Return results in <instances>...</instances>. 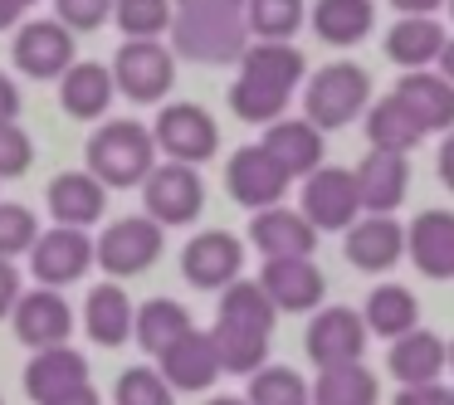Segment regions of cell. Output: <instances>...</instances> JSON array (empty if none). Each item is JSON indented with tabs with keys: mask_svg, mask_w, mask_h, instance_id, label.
<instances>
[{
	"mask_svg": "<svg viewBox=\"0 0 454 405\" xmlns=\"http://www.w3.org/2000/svg\"><path fill=\"white\" fill-rule=\"evenodd\" d=\"M35 147H30V132L20 122H0V176H20L30 171Z\"/></svg>",
	"mask_w": 454,
	"mask_h": 405,
	"instance_id": "b9f144b4",
	"label": "cell"
},
{
	"mask_svg": "<svg viewBox=\"0 0 454 405\" xmlns=\"http://www.w3.org/2000/svg\"><path fill=\"white\" fill-rule=\"evenodd\" d=\"M440 181L454 191V132H444V142H440Z\"/></svg>",
	"mask_w": 454,
	"mask_h": 405,
	"instance_id": "681fc988",
	"label": "cell"
},
{
	"mask_svg": "<svg viewBox=\"0 0 454 405\" xmlns=\"http://www.w3.org/2000/svg\"><path fill=\"white\" fill-rule=\"evenodd\" d=\"M356 196H362V215H395L411 191V157L401 152H366L352 167Z\"/></svg>",
	"mask_w": 454,
	"mask_h": 405,
	"instance_id": "7c38bea8",
	"label": "cell"
},
{
	"mask_svg": "<svg viewBox=\"0 0 454 405\" xmlns=\"http://www.w3.org/2000/svg\"><path fill=\"white\" fill-rule=\"evenodd\" d=\"M245 25L269 44H288L303 25V0H245Z\"/></svg>",
	"mask_w": 454,
	"mask_h": 405,
	"instance_id": "8d00e7d4",
	"label": "cell"
},
{
	"mask_svg": "<svg viewBox=\"0 0 454 405\" xmlns=\"http://www.w3.org/2000/svg\"><path fill=\"white\" fill-rule=\"evenodd\" d=\"M113 20L128 40H157L171 30V0H113Z\"/></svg>",
	"mask_w": 454,
	"mask_h": 405,
	"instance_id": "f35d334b",
	"label": "cell"
},
{
	"mask_svg": "<svg viewBox=\"0 0 454 405\" xmlns=\"http://www.w3.org/2000/svg\"><path fill=\"white\" fill-rule=\"evenodd\" d=\"M64 30H98L113 15V0H54Z\"/></svg>",
	"mask_w": 454,
	"mask_h": 405,
	"instance_id": "7bdbcfd3",
	"label": "cell"
},
{
	"mask_svg": "<svg viewBox=\"0 0 454 405\" xmlns=\"http://www.w3.org/2000/svg\"><path fill=\"white\" fill-rule=\"evenodd\" d=\"M381 386H376V371L356 366H333V371H317L313 381V405H376Z\"/></svg>",
	"mask_w": 454,
	"mask_h": 405,
	"instance_id": "e575fe53",
	"label": "cell"
},
{
	"mask_svg": "<svg viewBox=\"0 0 454 405\" xmlns=\"http://www.w3.org/2000/svg\"><path fill=\"white\" fill-rule=\"evenodd\" d=\"M420 122L411 118V108H405L395 93H386V98H376L372 108H366V142H372V152H401V157H411V147H420Z\"/></svg>",
	"mask_w": 454,
	"mask_h": 405,
	"instance_id": "f546056e",
	"label": "cell"
},
{
	"mask_svg": "<svg viewBox=\"0 0 454 405\" xmlns=\"http://www.w3.org/2000/svg\"><path fill=\"white\" fill-rule=\"evenodd\" d=\"M79 386H89V362L74 347H44L25 366V391H30L35 405H50L59 395L79 391Z\"/></svg>",
	"mask_w": 454,
	"mask_h": 405,
	"instance_id": "cb8c5ba5",
	"label": "cell"
},
{
	"mask_svg": "<svg viewBox=\"0 0 454 405\" xmlns=\"http://www.w3.org/2000/svg\"><path fill=\"white\" fill-rule=\"evenodd\" d=\"M161 376L171 391H206L220 376V356L210 332H186L171 352H161Z\"/></svg>",
	"mask_w": 454,
	"mask_h": 405,
	"instance_id": "484cf974",
	"label": "cell"
},
{
	"mask_svg": "<svg viewBox=\"0 0 454 405\" xmlns=\"http://www.w3.org/2000/svg\"><path fill=\"white\" fill-rule=\"evenodd\" d=\"M161 254V225L147 215H128L118 225L103 230V239L93 245V259L108 269L113 278H132L142 269H152Z\"/></svg>",
	"mask_w": 454,
	"mask_h": 405,
	"instance_id": "9c48e42d",
	"label": "cell"
},
{
	"mask_svg": "<svg viewBox=\"0 0 454 405\" xmlns=\"http://www.w3.org/2000/svg\"><path fill=\"white\" fill-rule=\"evenodd\" d=\"M206 405H249V401H239V395H215V401H206Z\"/></svg>",
	"mask_w": 454,
	"mask_h": 405,
	"instance_id": "db71d44e",
	"label": "cell"
},
{
	"mask_svg": "<svg viewBox=\"0 0 454 405\" xmlns=\"http://www.w3.org/2000/svg\"><path fill=\"white\" fill-rule=\"evenodd\" d=\"M69 332H74V313L54 288L20 293V303H15V337H20V342H30L35 352H44V347H64Z\"/></svg>",
	"mask_w": 454,
	"mask_h": 405,
	"instance_id": "ac0fdd59",
	"label": "cell"
},
{
	"mask_svg": "<svg viewBox=\"0 0 454 405\" xmlns=\"http://www.w3.org/2000/svg\"><path fill=\"white\" fill-rule=\"evenodd\" d=\"M303 69L308 64L294 44H269V40H254L245 50V59H239V79L264 83V89L288 93V98H294V89L303 83Z\"/></svg>",
	"mask_w": 454,
	"mask_h": 405,
	"instance_id": "4316f807",
	"label": "cell"
},
{
	"mask_svg": "<svg viewBox=\"0 0 454 405\" xmlns=\"http://www.w3.org/2000/svg\"><path fill=\"white\" fill-rule=\"evenodd\" d=\"M210 342H215L220 371L254 376V371H264V366H269V337H259V332H239V327L215 323V327H210Z\"/></svg>",
	"mask_w": 454,
	"mask_h": 405,
	"instance_id": "d590c367",
	"label": "cell"
},
{
	"mask_svg": "<svg viewBox=\"0 0 454 405\" xmlns=\"http://www.w3.org/2000/svg\"><path fill=\"white\" fill-rule=\"evenodd\" d=\"M132 298L122 293L118 284H98L89 293V308H83V323H89V337L103 347H122L132 337Z\"/></svg>",
	"mask_w": 454,
	"mask_h": 405,
	"instance_id": "1f68e13d",
	"label": "cell"
},
{
	"mask_svg": "<svg viewBox=\"0 0 454 405\" xmlns=\"http://www.w3.org/2000/svg\"><path fill=\"white\" fill-rule=\"evenodd\" d=\"M35 239H40L35 210H30V206H15V200H0V259L30 254Z\"/></svg>",
	"mask_w": 454,
	"mask_h": 405,
	"instance_id": "ab89813d",
	"label": "cell"
},
{
	"mask_svg": "<svg viewBox=\"0 0 454 405\" xmlns=\"http://www.w3.org/2000/svg\"><path fill=\"white\" fill-rule=\"evenodd\" d=\"M274 317H278V308L269 303V293H264L259 278H235V284L220 293V317H215V323H225V327L269 337V332H274Z\"/></svg>",
	"mask_w": 454,
	"mask_h": 405,
	"instance_id": "4dcf8cb0",
	"label": "cell"
},
{
	"mask_svg": "<svg viewBox=\"0 0 454 405\" xmlns=\"http://www.w3.org/2000/svg\"><path fill=\"white\" fill-rule=\"evenodd\" d=\"M259 284L278 313H317V303L327 298V278L313 259H264Z\"/></svg>",
	"mask_w": 454,
	"mask_h": 405,
	"instance_id": "4fadbf2b",
	"label": "cell"
},
{
	"mask_svg": "<svg viewBox=\"0 0 454 405\" xmlns=\"http://www.w3.org/2000/svg\"><path fill=\"white\" fill-rule=\"evenodd\" d=\"M181 11H230V15H245V0H181Z\"/></svg>",
	"mask_w": 454,
	"mask_h": 405,
	"instance_id": "c3c4849f",
	"label": "cell"
},
{
	"mask_svg": "<svg viewBox=\"0 0 454 405\" xmlns=\"http://www.w3.org/2000/svg\"><path fill=\"white\" fill-rule=\"evenodd\" d=\"M391 405H454V386L444 381H430V386H401Z\"/></svg>",
	"mask_w": 454,
	"mask_h": 405,
	"instance_id": "ee69618b",
	"label": "cell"
},
{
	"mask_svg": "<svg viewBox=\"0 0 454 405\" xmlns=\"http://www.w3.org/2000/svg\"><path fill=\"white\" fill-rule=\"evenodd\" d=\"M366 323H362V313L356 308H342V303H333V308H317L313 313V323H308V356H313V366L317 371H333V366H356L366 356Z\"/></svg>",
	"mask_w": 454,
	"mask_h": 405,
	"instance_id": "5b68a950",
	"label": "cell"
},
{
	"mask_svg": "<svg viewBox=\"0 0 454 405\" xmlns=\"http://www.w3.org/2000/svg\"><path fill=\"white\" fill-rule=\"evenodd\" d=\"M103 210H108V186L93 171H64L50 181V215L64 230L93 225V220H103Z\"/></svg>",
	"mask_w": 454,
	"mask_h": 405,
	"instance_id": "d4e9b609",
	"label": "cell"
},
{
	"mask_svg": "<svg viewBox=\"0 0 454 405\" xmlns=\"http://www.w3.org/2000/svg\"><path fill=\"white\" fill-rule=\"evenodd\" d=\"M30 5H35V0H0V30H5V25H15L25 11H30Z\"/></svg>",
	"mask_w": 454,
	"mask_h": 405,
	"instance_id": "f907efd6",
	"label": "cell"
},
{
	"mask_svg": "<svg viewBox=\"0 0 454 405\" xmlns=\"http://www.w3.org/2000/svg\"><path fill=\"white\" fill-rule=\"evenodd\" d=\"M0 405H5V401H0Z\"/></svg>",
	"mask_w": 454,
	"mask_h": 405,
	"instance_id": "6f0895ef",
	"label": "cell"
},
{
	"mask_svg": "<svg viewBox=\"0 0 454 405\" xmlns=\"http://www.w3.org/2000/svg\"><path fill=\"white\" fill-rule=\"evenodd\" d=\"M249 405H313V386L294 366H264L249 376Z\"/></svg>",
	"mask_w": 454,
	"mask_h": 405,
	"instance_id": "74e56055",
	"label": "cell"
},
{
	"mask_svg": "<svg viewBox=\"0 0 454 405\" xmlns=\"http://www.w3.org/2000/svg\"><path fill=\"white\" fill-rule=\"evenodd\" d=\"M386 366H391V376L401 386H430L450 371V342L440 332H430V327H415V332L391 342Z\"/></svg>",
	"mask_w": 454,
	"mask_h": 405,
	"instance_id": "ffe728a7",
	"label": "cell"
},
{
	"mask_svg": "<svg viewBox=\"0 0 454 405\" xmlns=\"http://www.w3.org/2000/svg\"><path fill=\"white\" fill-rule=\"evenodd\" d=\"M342 254L362 274H386L405 259V225L395 215H362L342 239Z\"/></svg>",
	"mask_w": 454,
	"mask_h": 405,
	"instance_id": "5bb4252c",
	"label": "cell"
},
{
	"mask_svg": "<svg viewBox=\"0 0 454 405\" xmlns=\"http://www.w3.org/2000/svg\"><path fill=\"white\" fill-rule=\"evenodd\" d=\"M303 220L323 235V230H352L362 220V196H356V176L347 167H317L303 181Z\"/></svg>",
	"mask_w": 454,
	"mask_h": 405,
	"instance_id": "52a82bcc",
	"label": "cell"
},
{
	"mask_svg": "<svg viewBox=\"0 0 454 405\" xmlns=\"http://www.w3.org/2000/svg\"><path fill=\"white\" fill-rule=\"evenodd\" d=\"M152 142H157L171 161L196 167V161H210L220 152V128L206 108H196V103H171V108L157 113Z\"/></svg>",
	"mask_w": 454,
	"mask_h": 405,
	"instance_id": "8992f818",
	"label": "cell"
},
{
	"mask_svg": "<svg viewBox=\"0 0 454 405\" xmlns=\"http://www.w3.org/2000/svg\"><path fill=\"white\" fill-rule=\"evenodd\" d=\"M376 25V5L372 0H317L313 5V30L323 44H337V50H352L372 35Z\"/></svg>",
	"mask_w": 454,
	"mask_h": 405,
	"instance_id": "f1b7e54d",
	"label": "cell"
},
{
	"mask_svg": "<svg viewBox=\"0 0 454 405\" xmlns=\"http://www.w3.org/2000/svg\"><path fill=\"white\" fill-rule=\"evenodd\" d=\"M171 44L196 64H239L249 50V25L230 11H181L171 15Z\"/></svg>",
	"mask_w": 454,
	"mask_h": 405,
	"instance_id": "3957f363",
	"label": "cell"
},
{
	"mask_svg": "<svg viewBox=\"0 0 454 405\" xmlns=\"http://www.w3.org/2000/svg\"><path fill=\"white\" fill-rule=\"evenodd\" d=\"M372 108V74L362 64H327L303 89V118L317 132H337L347 122L366 118Z\"/></svg>",
	"mask_w": 454,
	"mask_h": 405,
	"instance_id": "7a4b0ae2",
	"label": "cell"
},
{
	"mask_svg": "<svg viewBox=\"0 0 454 405\" xmlns=\"http://www.w3.org/2000/svg\"><path fill=\"white\" fill-rule=\"evenodd\" d=\"M405 254L425 278H454V210H420L405 230Z\"/></svg>",
	"mask_w": 454,
	"mask_h": 405,
	"instance_id": "e0dca14e",
	"label": "cell"
},
{
	"mask_svg": "<svg viewBox=\"0 0 454 405\" xmlns=\"http://www.w3.org/2000/svg\"><path fill=\"white\" fill-rule=\"evenodd\" d=\"M362 323H366V332L395 342V337H405V332H415V327H420V303H415V293L405 284H381V288H372V293H366Z\"/></svg>",
	"mask_w": 454,
	"mask_h": 405,
	"instance_id": "83f0119b",
	"label": "cell"
},
{
	"mask_svg": "<svg viewBox=\"0 0 454 405\" xmlns=\"http://www.w3.org/2000/svg\"><path fill=\"white\" fill-rule=\"evenodd\" d=\"M450 371H454V342H450Z\"/></svg>",
	"mask_w": 454,
	"mask_h": 405,
	"instance_id": "11a10c76",
	"label": "cell"
},
{
	"mask_svg": "<svg viewBox=\"0 0 454 405\" xmlns=\"http://www.w3.org/2000/svg\"><path fill=\"white\" fill-rule=\"evenodd\" d=\"M176 83V54L161 40H128L113 59V89H122L132 103H161Z\"/></svg>",
	"mask_w": 454,
	"mask_h": 405,
	"instance_id": "277c9868",
	"label": "cell"
},
{
	"mask_svg": "<svg viewBox=\"0 0 454 405\" xmlns=\"http://www.w3.org/2000/svg\"><path fill=\"white\" fill-rule=\"evenodd\" d=\"M245 269V245H239L230 230H200L186 249H181V274L196 288H220L225 293L230 284Z\"/></svg>",
	"mask_w": 454,
	"mask_h": 405,
	"instance_id": "8fae6325",
	"label": "cell"
},
{
	"mask_svg": "<svg viewBox=\"0 0 454 405\" xmlns=\"http://www.w3.org/2000/svg\"><path fill=\"white\" fill-rule=\"evenodd\" d=\"M152 167H157V142H152V128H142L137 118H113L93 132L89 171L103 186H142Z\"/></svg>",
	"mask_w": 454,
	"mask_h": 405,
	"instance_id": "6da1fadb",
	"label": "cell"
},
{
	"mask_svg": "<svg viewBox=\"0 0 454 405\" xmlns=\"http://www.w3.org/2000/svg\"><path fill=\"white\" fill-rule=\"evenodd\" d=\"M50 405H103V401H98V391H93V386H79V391L59 395V401H50Z\"/></svg>",
	"mask_w": 454,
	"mask_h": 405,
	"instance_id": "816d5d0a",
	"label": "cell"
},
{
	"mask_svg": "<svg viewBox=\"0 0 454 405\" xmlns=\"http://www.w3.org/2000/svg\"><path fill=\"white\" fill-rule=\"evenodd\" d=\"M395 11H401V20H411V15H434V11H444L450 0H391Z\"/></svg>",
	"mask_w": 454,
	"mask_h": 405,
	"instance_id": "7dc6e473",
	"label": "cell"
},
{
	"mask_svg": "<svg viewBox=\"0 0 454 405\" xmlns=\"http://www.w3.org/2000/svg\"><path fill=\"white\" fill-rule=\"evenodd\" d=\"M59 98L69 108V118H103L113 103V69H103V64H74L59 83Z\"/></svg>",
	"mask_w": 454,
	"mask_h": 405,
	"instance_id": "836d02e7",
	"label": "cell"
},
{
	"mask_svg": "<svg viewBox=\"0 0 454 405\" xmlns=\"http://www.w3.org/2000/svg\"><path fill=\"white\" fill-rule=\"evenodd\" d=\"M395 98L411 108V118L420 122V132H454V83L440 79L434 69H420V74H401L395 83Z\"/></svg>",
	"mask_w": 454,
	"mask_h": 405,
	"instance_id": "44dd1931",
	"label": "cell"
},
{
	"mask_svg": "<svg viewBox=\"0 0 454 405\" xmlns=\"http://www.w3.org/2000/svg\"><path fill=\"white\" fill-rule=\"evenodd\" d=\"M142 200H147V220H157L161 230L191 225L206 210V186H200L196 167L167 161V167H152V176L142 181Z\"/></svg>",
	"mask_w": 454,
	"mask_h": 405,
	"instance_id": "ba28073f",
	"label": "cell"
},
{
	"mask_svg": "<svg viewBox=\"0 0 454 405\" xmlns=\"http://www.w3.org/2000/svg\"><path fill=\"white\" fill-rule=\"evenodd\" d=\"M15 303H20V269L11 259H0V317L15 313Z\"/></svg>",
	"mask_w": 454,
	"mask_h": 405,
	"instance_id": "f6af8a7d",
	"label": "cell"
},
{
	"mask_svg": "<svg viewBox=\"0 0 454 405\" xmlns=\"http://www.w3.org/2000/svg\"><path fill=\"white\" fill-rule=\"evenodd\" d=\"M444 11H450V15H454V0H450V5H444Z\"/></svg>",
	"mask_w": 454,
	"mask_h": 405,
	"instance_id": "9f6ffc18",
	"label": "cell"
},
{
	"mask_svg": "<svg viewBox=\"0 0 454 405\" xmlns=\"http://www.w3.org/2000/svg\"><path fill=\"white\" fill-rule=\"evenodd\" d=\"M15 113H20V89L0 74V122H15Z\"/></svg>",
	"mask_w": 454,
	"mask_h": 405,
	"instance_id": "bcb514c9",
	"label": "cell"
},
{
	"mask_svg": "<svg viewBox=\"0 0 454 405\" xmlns=\"http://www.w3.org/2000/svg\"><path fill=\"white\" fill-rule=\"evenodd\" d=\"M15 69L30 79H54L74 69V35L59 20H30L15 35Z\"/></svg>",
	"mask_w": 454,
	"mask_h": 405,
	"instance_id": "2e32d148",
	"label": "cell"
},
{
	"mask_svg": "<svg viewBox=\"0 0 454 405\" xmlns=\"http://www.w3.org/2000/svg\"><path fill=\"white\" fill-rule=\"evenodd\" d=\"M113 401L118 405H171V386H167V376L152 371V366H128V371L118 376Z\"/></svg>",
	"mask_w": 454,
	"mask_h": 405,
	"instance_id": "60d3db41",
	"label": "cell"
},
{
	"mask_svg": "<svg viewBox=\"0 0 454 405\" xmlns=\"http://www.w3.org/2000/svg\"><path fill=\"white\" fill-rule=\"evenodd\" d=\"M434 74L454 83V35H450V44H444V54H440V64H434Z\"/></svg>",
	"mask_w": 454,
	"mask_h": 405,
	"instance_id": "f5cc1de1",
	"label": "cell"
},
{
	"mask_svg": "<svg viewBox=\"0 0 454 405\" xmlns=\"http://www.w3.org/2000/svg\"><path fill=\"white\" fill-rule=\"evenodd\" d=\"M132 332H137V342L147 347L152 356H161V352H171L186 332H196V323H191V313L176 303V298H152V303H142V313L132 317Z\"/></svg>",
	"mask_w": 454,
	"mask_h": 405,
	"instance_id": "d6a6232c",
	"label": "cell"
},
{
	"mask_svg": "<svg viewBox=\"0 0 454 405\" xmlns=\"http://www.w3.org/2000/svg\"><path fill=\"white\" fill-rule=\"evenodd\" d=\"M249 239L264 259H313L317 249V230L303 220V210H288V206L259 210L254 225H249Z\"/></svg>",
	"mask_w": 454,
	"mask_h": 405,
	"instance_id": "d6986e66",
	"label": "cell"
},
{
	"mask_svg": "<svg viewBox=\"0 0 454 405\" xmlns=\"http://www.w3.org/2000/svg\"><path fill=\"white\" fill-rule=\"evenodd\" d=\"M444 44H450V30L434 15H411V20H395L386 30V59L401 64L405 74H420L440 64Z\"/></svg>",
	"mask_w": 454,
	"mask_h": 405,
	"instance_id": "7402d4cb",
	"label": "cell"
},
{
	"mask_svg": "<svg viewBox=\"0 0 454 405\" xmlns=\"http://www.w3.org/2000/svg\"><path fill=\"white\" fill-rule=\"evenodd\" d=\"M93 264V245L83 230H44L30 249V269L44 288H64L74 278H83V269Z\"/></svg>",
	"mask_w": 454,
	"mask_h": 405,
	"instance_id": "9a60e30c",
	"label": "cell"
},
{
	"mask_svg": "<svg viewBox=\"0 0 454 405\" xmlns=\"http://www.w3.org/2000/svg\"><path fill=\"white\" fill-rule=\"evenodd\" d=\"M225 186H230V196H235L239 206H249L259 215V210L284 206V196H288L294 181H288V171L278 167L264 147H239L235 157H230V167H225Z\"/></svg>",
	"mask_w": 454,
	"mask_h": 405,
	"instance_id": "30bf717a",
	"label": "cell"
},
{
	"mask_svg": "<svg viewBox=\"0 0 454 405\" xmlns=\"http://www.w3.org/2000/svg\"><path fill=\"white\" fill-rule=\"evenodd\" d=\"M259 147L288 171V181H298V176L308 181L323 167V132L308 118H278L274 128H264V142H259Z\"/></svg>",
	"mask_w": 454,
	"mask_h": 405,
	"instance_id": "603a6c76",
	"label": "cell"
}]
</instances>
